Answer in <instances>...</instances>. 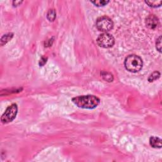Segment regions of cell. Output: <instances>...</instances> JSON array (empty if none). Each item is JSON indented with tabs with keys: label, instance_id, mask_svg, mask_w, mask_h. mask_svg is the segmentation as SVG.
Masks as SVG:
<instances>
[{
	"label": "cell",
	"instance_id": "obj_1",
	"mask_svg": "<svg viewBox=\"0 0 162 162\" xmlns=\"http://www.w3.org/2000/svg\"><path fill=\"white\" fill-rule=\"evenodd\" d=\"M72 102L79 108L94 109L100 103V100L94 95H84L72 98Z\"/></svg>",
	"mask_w": 162,
	"mask_h": 162
},
{
	"label": "cell",
	"instance_id": "obj_2",
	"mask_svg": "<svg viewBox=\"0 0 162 162\" xmlns=\"http://www.w3.org/2000/svg\"><path fill=\"white\" fill-rule=\"evenodd\" d=\"M125 68L129 72L132 73H136L140 71L143 68V59L136 55H129L125 59Z\"/></svg>",
	"mask_w": 162,
	"mask_h": 162
},
{
	"label": "cell",
	"instance_id": "obj_3",
	"mask_svg": "<svg viewBox=\"0 0 162 162\" xmlns=\"http://www.w3.org/2000/svg\"><path fill=\"white\" fill-rule=\"evenodd\" d=\"M96 26L100 31L107 32L113 29V22L108 16H102L96 20Z\"/></svg>",
	"mask_w": 162,
	"mask_h": 162
},
{
	"label": "cell",
	"instance_id": "obj_4",
	"mask_svg": "<svg viewBox=\"0 0 162 162\" xmlns=\"http://www.w3.org/2000/svg\"><path fill=\"white\" fill-rule=\"evenodd\" d=\"M97 44L99 46L103 48H110L115 44L113 36L108 32H104L100 34L97 38Z\"/></svg>",
	"mask_w": 162,
	"mask_h": 162
},
{
	"label": "cell",
	"instance_id": "obj_5",
	"mask_svg": "<svg viewBox=\"0 0 162 162\" xmlns=\"http://www.w3.org/2000/svg\"><path fill=\"white\" fill-rule=\"evenodd\" d=\"M18 112L17 105L15 103L11 105L6 108L5 113L3 114L1 121L3 124H8L12 122L16 118Z\"/></svg>",
	"mask_w": 162,
	"mask_h": 162
},
{
	"label": "cell",
	"instance_id": "obj_6",
	"mask_svg": "<svg viewBox=\"0 0 162 162\" xmlns=\"http://www.w3.org/2000/svg\"><path fill=\"white\" fill-rule=\"evenodd\" d=\"M146 27L150 29L154 30L157 29L159 25V20L154 15H150L147 16L145 21Z\"/></svg>",
	"mask_w": 162,
	"mask_h": 162
},
{
	"label": "cell",
	"instance_id": "obj_7",
	"mask_svg": "<svg viewBox=\"0 0 162 162\" xmlns=\"http://www.w3.org/2000/svg\"><path fill=\"white\" fill-rule=\"evenodd\" d=\"M161 143V139L158 137L151 136L150 138V144L153 148H161L162 146Z\"/></svg>",
	"mask_w": 162,
	"mask_h": 162
},
{
	"label": "cell",
	"instance_id": "obj_8",
	"mask_svg": "<svg viewBox=\"0 0 162 162\" xmlns=\"http://www.w3.org/2000/svg\"><path fill=\"white\" fill-rule=\"evenodd\" d=\"M101 75L102 78H103L106 82H111L113 81V75H112L110 72H106V71H102L101 72Z\"/></svg>",
	"mask_w": 162,
	"mask_h": 162
},
{
	"label": "cell",
	"instance_id": "obj_9",
	"mask_svg": "<svg viewBox=\"0 0 162 162\" xmlns=\"http://www.w3.org/2000/svg\"><path fill=\"white\" fill-rule=\"evenodd\" d=\"M13 37H14L13 33H8V34L3 35L1 38V45L3 46L4 44H6L8 41L11 40Z\"/></svg>",
	"mask_w": 162,
	"mask_h": 162
},
{
	"label": "cell",
	"instance_id": "obj_10",
	"mask_svg": "<svg viewBox=\"0 0 162 162\" xmlns=\"http://www.w3.org/2000/svg\"><path fill=\"white\" fill-rule=\"evenodd\" d=\"M46 16H47V19L49 22H53L55 20L56 17H57V13H56L55 10L54 9L49 10Z\"/></svg>",
	"mask_w": 162,
	"mask_h": 162
},
{
	"label": "cell",
	"instance_id": "obj_11",
	"mask_svg": "<svg viewBox=\"0 0 162 162\" xmlns=\"http://www.w3.org/2000/svg\"><path fill=\"white\" fill-rule=\"evenodd\" d=\"M161 74L158 71H154L153 73L151 74L150 77H148V81L150 82H153L154 81L158 80L160 77Z\"/></svg>",
	"mask_w": 162,
	"mask_h": 162
},
{
	"label": "cell",
	"instance_id": "obj_12",
	"mask_svg": "<svg viewBox=\"0 0 162 162\" xmlns=\"http://www.w3.org/2000/svg\"><path fill=\"white\" fill-rule=\"evenodd\" d=\"M145 3L152 8H158L160 7L162 4L161 1H146Z\"/></svg>",
	"mask_w": 162,
	"mask_h": 162
},
{
	"label": "cell",
	"instance_id": "obj_13",
	"mask_svg": "<svg viewBox=\"0 0 162 162\" xmlns=\"http://www.w3.org/2000/svg\"><path fill=\"white\" fill-rule=\"evenodd\" d=\"M110 2L109 1H106V0H95V1H91V3L94 4L96 6H104L107 5L108 3Z\"/></svg>",
	"mask_w": 162,
	"mask_h": 162
},
{
	"label": "cell",
	"instance_id": "obj_14",
	"mask_svg": "<svg viewBox=\"0 0 162 162\" xmlns=\"http://www.w3.org/2000/svg\"><path fill=\"white\" fill-rule=\"evenodd\" d=\"M156 48L160 53L161 52V36H160V37L157 39Z\"/></svg>",
	"mask_w": 162,
	"mask_h": 162
},
{
	"label": "cell",
	"instance_id": "obj_15",
	"mask_svg": "<svg viewBox=\"0 0 162 162\" xmlns=\"http://www.w3.org/2000/svg\"><path fill=\"white\" fill-rule=\"evenodd\" d=\"M22 3H23L22 1H14L12 3L14 6H18L19 5H21Z\"/></svg>",
	"mask_w": 162,
	"mask_h": 162
},
{
	"label": "cell",
	"instance_id": "obj_16",
	"mask_svg": "<svg viewBox=\"0 0 162 162\" xmlns=\"http://www.w3.org/2000/svg\"><path fill=\"white\" fill-rule=\"evenodd\" d=\"M46 60H47V58L42 57L41 59V60H40V62H39V65H41L42 64L41 66H43L46 63Z\"/></svg>",
	"mask_w": 162,
	"mask_h": 162
}]
</instances>
